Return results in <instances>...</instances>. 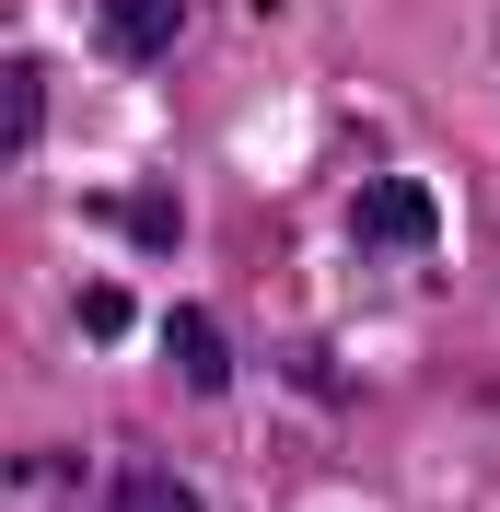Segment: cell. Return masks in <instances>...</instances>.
<instances>
[{
	"label": "cell",
	"mask_w": 500,
	"mask_h": 512,
	"mask_svg": "<svg viewBox=\"0 0 500 512\" xmlns=\"http://www.w3.org/2000/svg\"><path fill=\"white\" fill-rule=\"evenodd\" d=\"M175 24H187V0H94V35L117 47V59H163Z\"/></svg>",
	"instance_id": "2"
},
{
	"label": "cell",
	"mask_w": 500,
	"mask_h": 512,
	"mask_svg": "<svg viewBox=\"0 0 500 512\" xmlns=\"http://www.w3.org/2000/svg\"><path fill=\"white\" fill-rule=\"evenodd\" d=\"M349 233H361L373 256H384V245H396V256H419V245L442 233V198L419 187V175H373V187L349 198Z\"/></svg>",
	"instance_id": "1"
},
{
	"label": "cell",
	"mask_w": 500,
	"mask_h": 512,
	"mask_svg": "<svg viewBox=\"0 0 500 512\" xmlns=\"http://www.w3.org/2000/svg\"><path fill=\"white\" fill-rule=\"evenodd\" d=\"M128 245H140V256L175 245V198H128Z\"/></svg>",
	"instance_id": "7"
},
{
	"label": "cell",
	"mask_w": 500,
	"mask_h": 512,
	"mask_svg": "<svg viewBox=\"0 0 500 512\" xmlns=\"http://www.w3.org/2000/svg\"><path fill=\"white\" fill-rule=\"evenodd\" d=\"M105 501H117V512H187V501H198V489H187V478H175V466H128V478H117V489H105Z\"/></svg>",
	"instance_id": "5"
},
{
	"label": "cell",
	"mask_w": 500,
	"mask_h": 512,
	"mask_svg": "<svg viewBox=\"0 0 500 512\" xmlns=\"http://www.w3.org/2000/svg\"><path fill=\"white\" fill-rule=\"evenodd\" d=\"M35 128H47V70H35V59H0V152H24Z\"/></svg>",
	"instance_id": "4"
},
{
	"label": "cell",
	"mask_w": 500,
	"mask_h": 512,
	"mask_svg": "<svg viewBox=\"0 0 500 512\" xmlns=\"http://www.w3.org/2000/svg\"><path fill=\"white\" fill-rule=\"evenodd\" d=\"M163 350H175V373H187L198 396H221V384H233V338H221L198 303H175V315H163Z\"/></svg>",
	"instance_id": "3"
},
{
	"label": "cell",
	"mask_w": 500,
	"mask_h": 512,
	"mask_svg": "<svg viewBox=\"0 0 500 512\" xmlns=\"http://www.w3.org/2000/svg\"><path fill=\"white\" fill-rule=\"evenodd\" d=\"M128 326H140V303H128V291H82V338H94V350H117Z\"/></svg>",
	"instance_id": "6"
}]
</instances>
